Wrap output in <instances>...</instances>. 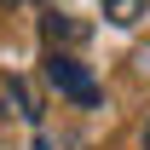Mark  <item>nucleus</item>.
Wrapping results in <instances>:
<instances>
[{
	"instance_id": "obj_2",
	"label": "nucleus",
	"mask_w": 150,
	"mask_h": 150,
	"mask_svg": "<svg viewBox=\"0 0 150 150\" xmlns=\"http://www.w3.org/2000/svg\"><path fill=\"white\" fill-rule=\"evenodd\" d=\"M40 29H46V46H52V52H69V46H81V40H87V23H75L69 12H46V18H40Z\"/></svg>"
},
{
	"instance_id": "obj_4",
	"label": "nucleus",
	"mask_w": 150,
	"mask_h": 150,
	"mask_svg": "<svg viewBox=\"0 0 150 150\" xmlns=\"http://www.w3.org/2000/svg\"><path fill=\"white\" fill-rule=\"evenodd\" d=\"M144 150H150V127H144Z\"/></svg>"
},
{
	"instance_id": "obj_1",
	"label": "nucleus",
	"mask_w": 150,
	"mask_h": 150,
	"mask_svg": "<svg viewBox=\"0 0 150 150\" xmlns=\"http://www.w3.org/2000/svg\"><path fill=\"white\" fill-rule=\"evenodd\" d=\"M46 87H52L58 98H69V104H81V110H93L98 98H104V87H98V75L81 64L75 52H46Z\"/></svg>"
},
{
	"instance_id": "obj_5",
	"label": "nucleus",
	"mask_w": 150,
	"mask_h": 150,
	"mask_svg": "<svg viewBox=\"0 0 150 150\" xmlns=\"http://www.w3.org/2000/svg\"><path fill=\"white\" fill-rule=\"evenodd\" d=\"M0 6H18V0H0Z\"/></svg>"
},
{
	"instance_id": "obj_3",
	"label": "nucleus",
	"mask_w": 150,
	"mask_h": 150,
	"mask_svg": "<svg viewBox=\"0 0 150 150\" xmlns=\"http://www.w3.org/2000/svg\"><path fill=\"white\" fill-rule=\"evenodd\" d=\"M98 6H104V18H110L115 29H133V23L150 12V0H98Z\"/></svg>"
}]
</instances>
